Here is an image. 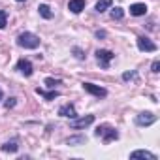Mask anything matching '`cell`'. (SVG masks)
<instances>
[{
  "mask_svg": "<svg viewBox=\"0 0 160 160\" xmlns=\"http://www.w3.org/2000/svg\"><path fill=\"white\" fill-rule=\"evenodd\" d=\"M17 43L21 47H25V49H36L40 45V38L36 34H32V32H23V34H19Z\"/></svg>",
  "mask_w": 160,
  "mask_h": 160,
  "instance_id": "cell-1",
  "label": "cell"
},
{
  "mask_svg": "<svg viewBox=\"0 0 160 160\" xmlns=\"http://www.w3.org/2000/svg\"><path fill=\"white\" fill-rule=\"evenodd\" d=\"M96 136L98 138H104V141L109 143V141H113V139L119 138V132L115 128H111V126H98L96 128Z\"/></svg>",
  "mask_w": 160,
  "mask_h": 160,
  "instance_id": "cell-2",
  "label": "cell"
},
{
  "mask_svg": "<svg viewBox=\"0 0 160 160\" xmlns=\"http://www.w3.org/2000/svg\"><path fill=\"white\" fill-rule=\"evenodd\" d=\"M113 53L111 51H108V49H98L96 51V60H98V64L102 66V68H109V62L113 60Z\"/></svg>",
  "mask_w": 160,
  "mask_h": 160,
  "instance_id": "cell-3",
  "label": "cell"
},
{
  "mask_svg": "<svg viewBox=\"0 0 160 160\" xmlns=\"http://www.w3.org/2000/svg\"><path fill=\"white\" fill-rule=\"evenodd\" d=\"M138 49L139 51H147V53H152V51H156V43H152L149 38H145V36H139L138 38Z\"/></svg>",
  "mask_w": 160,
  "mask_h": 160,
  "instance_id": "cell-4",
  "label": "cell"
},
{
  "mask_svg": "<svg viewBox=\"0 0 160 160\" xmlns=\"http://www.w3.org/2000/svg\"><path fill=\"white\" fill-rule=\"evenodd\" d=\"M154 121H156V115H152V113H149V111L139 113L138 119H136V122H138L139 126H149V124H152Z\"/></svg>",
  "mask_w": 160,
  "mask_h": 160,
  "instance_id": "cell-5",
  "label": "cell"
},
{
  "mask_svg": "<svg viewBox=\"0 0 160 160\" xmlns=\"http://www.w3.org/2000/svg\"><path fill=\"white\" fill-rule=\"evenodd\" d=\"M92 122H94V115H87V117H81V119H75V117H73L72 128H85V126H89V124H92Z\"/></svg>",
  "mask_w": 160,
  "mask_h": 160,
  "instance_id": "cell-6",
  "label": "cell"
},
{
  "mask_svg": "<svg viewBox=\"0 0 160 160\" xmlns=\"http://www.w3.org/2000/svg\"><path fill=\"white\" fill-rule=\"evenodd\" d=\"M83 89H85L87 92H91V94L98 96V98H100V96L104 98V96L108 94V91H106V89H102V87H98V85H92V83H83Z\"/></svg>",
  "mask_w": 160,
  "mask_h": 160,
  "instance_id": "cell-7",
  "label": "cell"
},
{
  "mask_svg": "<svg viewBox=\"0 0 160 160\" xmlns=\"http://www.w3.org/2000/svg\"><path fill=\"white\" fill-rule=\"evenodd\" d=\"M17 70H19L21 73H25L27 77H28V75H32V72H34V68H32L30 60H27V58H21V60L17 62Z\"/></svg>",
  "mask_w": 160,
  "mask_h": 160,
  "instance_id": "cell-8",
  "label": "cell"
},
{
  "mask_svg": "<svg viewBox=\"0 0 160 160\" xmlns=\"http://www.w3.org/2000/svg\"><path fill=\"white\" fill-rule=\"evenodd\" d=\"M68 10L72 13H81L85 10V0H70V2H68Z\"/></svg>",
  "mask_w": 160,
  "mask_h": 160,
  "instance_id": "cell-9",
  "label": "cell"
},
{
  "mask_svg": "<svg viewBox=\"0 0 160 160\" xmlns=\"http://www.w3.org/2000/svg\"><path fill=\"white\" fill-rule=\"evenodd\" d=\"M58 115H60V117H68V119H73V117H77V113H75L73 106H70V104L62 106V108L58 109Z\"/></svg>",
  "mask_w": 160,
  "mask_h": 160,
  "instance_id": "cell-10",
  "label": "cell"
},
{
  "mask_svg": "<svg viewBox=\"0 0 160 160\" xmlns=\"http://www.w3.org/2000/svg\"><path fill=\"white\" fill-rule=\"evenodd\" d=\"M145 13H147V6L145 4H132L130 6V15L139 17V15H145Z\"/></svg>",
  "mask_w": 160,
  "mask_h": 160,
  "instance_id": "cell-11",
  "label": "cell"
},
{
  "mask_svg": "<svg viewBox=\"0 0 160 160\" xmlns=\"http://www.w3.org/2000/svg\"><path fill=\"white\" fill-rule=\"evenodd\" d=\"M130 158L134 160V158H147V160H156V154H152V152H149V151H134L132 154H130Z\"/></svg>",
  "mask_w": 160,
  "mask_h": 160,
  "instance_id": "cell-12",
  "label": "cell"
},
{
  "mask_svg": "<svg viewBox=\"0 0 160 160\" xmlns=\"http://www.w3.org/2000/svg\"><path fill=\"white\" fill-rule=\"evenodd\" d=\"M111 4H113V0H98V2H96V12H98V13H102V12L109 10V8H111Z\"/></svg>",
  "mask_w": 160,
  "mask_h": 160,
  "instance_id": "cell-13",
  "label": "cell"
},
{
  "mask_svg": "<svg viewBox=\"0 0 160 160\" xmlns=\"http://www.w3.org/2000/svg\"><path fill=\"white\" fill-rule=\"evenodd\" d=\"M38 10H40V15H42L43 19H51V17H53V12H51V8H49L47 4H40Z\"/></svg>",
  "mask_w": 160,
  "mask_h": 160,
  "instance_id": "cell-14",
  "label": "cell"
},
{
  "mask_svg": "<svg viewBox=\"0 0 160 160\" xmlns=\"http://www.w3.org/2000/svg\"><path fill=\"white\" fill-rule=\"evenodd\" d=\"M36 92H38L40 96H43L45 100H53V98H57V96H58V92H57V91H51V92H45L43 89H36Z\"/></svg>",
  "mask_w": 160,
  "mask_h": 160,
  "instance_id": "cell-15",
  "label": "cell"
},
{
  "mask_svg": "<svg viewBox=\"0 0 160 160\" xmlns=\"http://www.w3.org/2000/svg\"><path fill=\"white\" fill-rule=\"evenodd\" d=\"M17 149H19V145H17L15 139H13V141H8V143L2 145V151H6V152H8V151H10V152H15Z\"/></svg>",
  "mask_w": 160,
  "mask_h": 160,
  "instance_id": "cell-16",
  "label": "cell"
},
{
  "mask_svg": "<svg viewBox=\"0 0 160 160\" xmlns=\"http://www.w3.org/2000/svg\"><path fill=\"white\" fill-rule=\"evenodd\" d=\"M122 15H124V12H122L121 8H113V10H111V17H113V19H122Z\"/></svg>",
  "mask_w": 160,
  "mask_h": 160,
  "instance_id": "cell-17",
  "label": "cell"
},
{
  "mask_svg": "<svg viewBox=\"0 0 160 160\" xmlns=\"http://www.w3.org/2000/svg\"><path fill=\"white\" fill-rule=\"evenodd\" d=\"M6 21H8V13L4 10H0V28L6 27Z\"/></svg>",
  "mask_w": 160,
  "mask_h": 160,
  "instance_id": "cell-18",
  "label": "cell"
},
{
  "mask_svg": "<svg viewBox=\"0 0 160 160\" xmlns=\"http://www.w3.org/2000/svg\"><path fill=\"white\" fill-rule=\"evenodd\" d=\"M58 83H60L58 79H53V77H47V79H45V85H47V87H55V85H58Z\"/></svg>",
  "mask_w": 160,
  "mask_h": 160,
  "instance_id": "cell-19",
  "label": "cell"
},
{
  "mask_svg": "<svg viewBox=\"0 0 160 160\" xmlns=\"http://www.w3.org/2000/svg\"><path fill=\"white\" fill-rule=\"evenodd\" d=\"M85 141V138H81V136H79V138H70L68 139V145H73V143H83Z\"/></svg>",
  "mask_w": 160,
  "mask_h": 160,
  "instance_id": "cell-20",
  "label": "cell"
},
{
  "mask_svg": "<svg viewBox=\"0 0 160 160\" xmlns=\"http://www.w3.org/2000/svg\"><path fill=\"white\" fill-rule=\"evenodd\" d=\"M138 75H136V72H126V73H122V79L124 81H128V79H136Z\"/></svg>",
  "mask_w": 160,
  "mask_h": 160,
  "instance_id": "cell-21",
  "label": "cell"
},
{
  "mask_svg": "<svg viewBox=\"0 0 160 160\" xmlns=\"http://www.w3.org/2000/svg\"><path fill=\"white\" fill-rule=\"evenodd\" d=\"M13 106H15V98H8V100L4 102V108H6V109H10V108H13Z\"/></svg>",
  "mask_w": 160,
  "mask_h": 160,
  "instance_id": "cell-22",
  "label": "cell"
},
{
  "mask_svg": "<svg viewBox=\"0 0 160 160\" xmlns=\"http://www.w3.org/2000/svg\"><path fill=\"white\" fill-rule=\"evenodd\" d=\"M158 68H160V62H158V60H154V62H152V72H154V73H158V72H160Z\"/></svg>",
  "mask_w": 160,
  "mask_h": 160,
  "instance_id": "cell-23",
  "label": "cell"
},
{
  "mask_svg": "<svg viewBox=\"0 0 160 160\" xmlns=\"http://www.w3.org/2000/svg\"><path fill=\"white\" fill-rule=\"evenodd\" d=\"M0 100H2V91H0Z\"/></svg>",
  "mask_w": 160,
  "mask_h": 160,
  "instance_id": "cell-24",
  "label": "cell"
},
{
  "mask_svg": "<svg viewBox=\"0 0 160 160\" xmlns=\"http://www.w3.org/2000/svg\"><path fill=\"white\" fill-rule=\"evenodd\" d=\"M17 2H25V0H17Z\"/></svg>",
  "mask_w": 160,
  "mask_h": 160,
  "instance_id": "cell-25",
  "label": "cell"
}]
</instances>
